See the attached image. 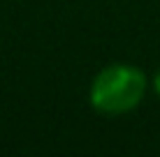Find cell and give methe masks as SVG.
<instances>
[{
  "mask_svg": "<svg viewBox=\"0 0 160 157\" xmlns=\"http://www.w3.org/2000/svg\"><path fill=\"white\" fill-rule=\"evenodd\" d=\"M146 85V74L139 67L125 62L109 65L91 83V104L104 116H121L142 104Z\"/></svg>",
  "mask_w": 160,
  "mask_h": 157,
  "instance_id": "1",
  "label": "cell"
},
{
  "mask_svg": "<svg viewBox=\"0 0 160 157\" xmlns=\"http://www.w3.org/2000/svg\"><path fill=\"white\" fill-rule=\"evenodd\" d=\"M153 90H156V95L160 97V69L156 72V76H153Z\"/></svg>",
  "mask_w": 160,
  "mask_h": 157,
  "instance_id": "2",
  "label": "cell"
}]
</instances>
